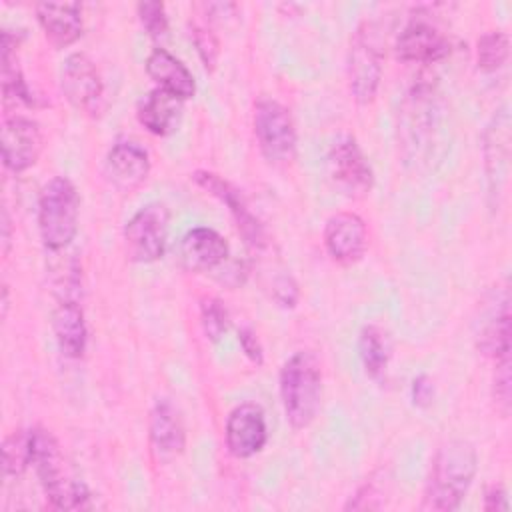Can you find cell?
<instances>
[{
  "mask_svg": "<svg viewBox=\"0 0 512 512\" xmlns=\"http://www.w3.org/2000/svg\"><path fill=\"white\" fill-rule=\"evenodd\" d=\"M272 290H274V300L284 308H292L298 300V288L290 276H280L274 282Z\"/></svg>",
  "mask_w": 512,
  "mask_h": 512,
  "instance_id": "32",
  "label": "cell"
},
{
  "mask_svg": "<svg viewBox=\"0 0 512 512\" xmlns=\"http://www.w3.org/2000/svg\"><path fill=\"white\" fill-rule=\"evenodd\" d=\"M36 18L56 48L70 46L82 36V12L76 2H40L36 4Z\"/></svg>",
  "mask_w": 512,
  "mask_h": 512,
  "instance_id": "18",
  "label": "cell"
},
{
  "mask_svg": "<svg viewBox=\"0 0 512 512\" xmlns=\"http://www.w3.org/2000/svg\"><path fill=\"white\" fill-rule=\"evenodd\" d=\"M382 42L372 22H362L350 40L348 78L350 90L358 104H370L382 78Z\"/></svg>",
  "mask_w": 512,
  "mask_h": 512,
  "instance_id": "5",
  "label": "cell"
},
{
  "mask_svg": "<svg viewBox=\"0 0 512 512\" xmlns=\"http://www.w3.org/2000/svg\"><path fill=\"white\" fill-rule=\"evenodd\" d=\"M200 318H202V328H204L206 338H210L212 342L220 340L228 328V312H226L224 304L218 298L202 300Z\"/></svg>",
  "mask_w": 512,
  "mask_h": 512,
  "instance_id": "28",
  "label": "cell"
},
{
  "mask_svg": "<svg viewBox=\"0 0 512 512\" xmlns=\"http://www.w3.org/2000/svg\"><path fill=\"white\" fill-rule=\"evenodd\" d=\"M254 134L264 158L272 164H288L296 156V128L286 106L262 98L254 106Z\"/></svg>",
  "mask_w": 512,
  "mask_h": 512,
  "instance_id": "6",
  "label": "cell"
},
{
  "mask_svg": "<svg viewBox=\"0 0 512 512\" xmlns=\"http://www.w3.org/2000/svg\"><path fill=\"white\" fill-rule=\"evenodd\" d=\"M224 436L232 456L250 458L258 454L268 440L266 418L262 408L252 402L236 406L226 418Z\"/></svg>",
  "mask_w": 512,
  "mask_h": 512,
  "instance_id": "13",
  "label": "cell"
},
{
  "mask_svg": "<svg viewBox=\"0 0 512 512\" xmlns=\"http://www.w3.org/2000/svg\"><path fill=\"white\" fill-rule=\"evenodd\" d=\"M6 312H8V288L4 286L2 288V316H6Z\"/></svg>",
  "mask_w": 512,
  "mask_h": 512,
  "instance_id": "37",
  "label": "cell"
},
{
  "mask_svg": "<svg viewBox=\"0 0 512 512\" xmlns=\"http://www.w3.org/2000/svg\"><path fill=\"white\" fill-rule=\"evenodd\" d=\"M476 46H478L476 60H478L480 70L494 72L506 64L508 52H510V38L506 32H502V30L486 32L478 38Z\"/></svg>",
  "mask_w": 512,
  "mask_h": 512,
  "instance_id": "27",
  "label": "cell"
},
{
  "mask_svg": "<svg viewBox=\"0 0 512 512\" xmlns=\"http://www.w3.org/2000/svg\"><path fill=\"white\" fill-rule=\"evenodd\" d=\"M136 10H138V18H140L144 30L152 38H160L166 34L168 16H166V8L162 2H140L136 6Z\"/></svg>",
  "mask_w": 512,
  "mask_h": 512,
  "instance_id": "29",
  "label": "cell"
},
{
  "mask_svg": "<svg viewBox=\"0 0 512 512\" xmlns=\"http://www.w3.org/2000/svg\"><path fill=\"white\" fill-rule=\"evenodd\" d=\"M32 466L40 478L46 498L60 510L90 508V492L68 476L56 438L42 428H32Z\"/></svg>",
  "mask_w": 512,
  "mask_h": 512,
  "instance_id": "2",
  "label": "cell"
},
{
  "mask_svg": "<svg viewBox=\"0 0 512 512\" xmlns=\"http://www.w3.org/2000/svg\"><path fill=\"white\" fill-rule=\"evenodd\" d=\"M510 168V114L502 106L484 132V170L488 182V194L496 204L502 194Z\"/></svg>",
  "mask_w": 512,
  "mask_h": 512,
  "instance_id": "12",
  "label": "cell"
},
{
  "mask_svg": "<svg viewBox=\"0 0 512 512\" xmlns=\"http://www.w3.org/2000/svg\"><path fill=\"white\" fill-rule=\"evenodd\" d=\"M450 54V40L430 22L412 20L396 40V56L404 62L432 64Z\"/></svg>",
  "mask_w": 512,
  "mask_h": 512,
  "instance_id": "15",
  "label": "cell"
},
{
  "mask_svg": "<svg viewBox=\"0 0 512 512\" xmlns=\"http://www.w3.org/2000/svg\"><path fill=\"white\" fill-rule=\"evenodd\" d=\"M228 256V242L212 228L198 226L184 234L180 260L192 272H206L220 266Z\"/></svg>",
  "mask_w": 512,
  "mask_h": 512,
  "instance_id": "19",
  "label": "cell"
},
{
  "mask_svg": "<svg viewBox=\"0 0 512 512\" xmlns=\"http://www.w3.org/2000/svg\"><path fill=\"white\" fill-rule=\"evenodd\" d=\"M182 104L184 100H180L178 96L162 90V88H154L148 96H144L138 104V122L152 134L156 136H168L172 134L182 118Z\"/></svg>",
  "mask_w": 512,
  "mask_h": 512,
  "instance_id": "21",
  "label": "cell"
},
{
  "mask_svg": "<svg viewBox=\"0 0 512 512\" xmlns=\"http://www.w3.org/2000/svg\"><path fill=\"white\" fill-rule=\"evenodd\" d=\"M238 340H240V346H242L244 354H246L254 364H262L264 354H262V344H260V340L256 338V334H254L250 328H242L240 334H238Z\"/></svg>",
  "mask_w": 512,
  "mask_h": 512,
  "instance_id": "34",
  "label": "cell"
},
{
  "mask_svg": "<svg viewBox=\"0 0 512 512\" xmlns=\"http://www.w3.org/2000/svg\"><path fill=\"white\" fill-rule=\"evenodd\" d=\"M324 246L330 258L340 264L358 262L368 248L364 220L354 212H338L330 216L324 228Z\"/></svg>",
  "mask_w": 512,
  "mask_h": 512,
  "instance_id": "14",
  "label": "cell"
},
{
  "mask_svg": "<svg viewBox=\"0 0 512 512\" xmlns=\"http://www.w3.org/2000/svg\"><path fill=\"white\" fill-rule=\"evenodd\" d=\"M358 354H360L364 372L374 380L382 378L390 358L386 334L378 326H364L358 336Z\"/></svg>",
  "mask_w": 512,
  "mask_h": 512,
  "instance_id": "25",
  "label": "cell"
},
{
  "mask_svg": "<svg viewBox=\"0 0 512 512\" xmlns=\"http://www.w3.org/2000/svg\"><path fill=\"white\" fill-rule=\"evenodd\" d=\"M328 174L348 198H364L374 184L372 168L352 136L338 138L328 152Z\"/></svg>",
  "mask_w": 512,
  "mask_h": 512,
  "instance_id": "9",
  "label": "cell"
},
{
  "mask_svg": "<svg viewBox=\"0 0 512 512\" xmlns=\"http://www.w3.org/2000/svg\"><path fill=\"white\" fill-rule=\"evenodd\" d=\"M478 468L476 448L468 440H450L442 444L430 464L424 488V510H456L472 486Z\"/></svg>",
  "mask_w": 512,
  "mask_h": 512,
  "instance_id": "1",
  "label": "cell"
},
{
  "mask_svg": "<svg viewBox=\"0 0 512 512\" xmlns=\"http://www.w3.org/2000/svg\"><path fill=\"white\" fill-rule=\"evenodd\" d=\"M494 398H496V404L500 406L502 414H508V408H510V356L496 360Z\"/></svg>",
  "mask_w": 512,
  "mask_h": 512,
  "instance_id": "30",
  "label": "cell"
},
{
  "mask_svg": "<svg viewBox=\"0 0 512 512\" xmlns=\"http://www.w3.org/2000/svg\"><path fill=\"white\" fill-rule=\"evenodd\" d=\"M192 38H194L196 50H198L206 70H212L216 66V58H218V40H216V36L210 30H206L204 26H194Z\"/></svg>",
  "mask_w": 512,
  "mask_h": 512,
  "instance_id": "31",
  "label": "cell"
},
{
  "mask_svg": "<svg viewBox=\"0 0 512 512\" xmlns=\"http://www.w3.org/2000/svg\"><path fill=\"white\" fill-rule=\"evenodd\" d=\"M2 244H4V252H6L8 244H10V218H8L6 208L2 210Z\"/></svg>",
  "mask_w": 512,
  "mask_h": 512,
  "instance_id": "36",
  "label": "cell"
},
{
  "mask_svg": "<svg viewBox=\"0 0 512 512\" xmlns=\"http://www.w3.org/2000/svg\"><path fill=\"white\" fill-rule=\"evenodd\" d=\"M496 304V302H494ZM510 298L508 292L502 296V302L490 308L488 318L482 322L478 332V348L492 356L494 360L510 356Z\"/></svg>",
  "mask_w": 512,
  "mask_h": 512,
  "instance_id": "24",
  "label": "cell"
},
{
  "mask_svg": "<svg viewBox=\"0 0 512 512\" xmlns=\"http://www.w3.org/2000/svg\"><path fill=\"white\" fill-rule=\"evenodd\" d=\"M60 86L66 100L86 116H100L104 110V84L92 58L84 52L70 54L60 70Z\"/></svg>",
  "mask_w": 512,
  "mask_h": 512,
  "instance_id": "8",
  "label": "cell"
},
{
  "mask_svg": "<svg viewBox=\"0 0 512 512\" xmlns=\"http://www.w3.org/2000/svg\"><path fill=\"white\" fill-rule=\"evenodd\" d=\"M434 400V384L426 374H420L412 382V402L418 408H428Z\"/></svg>",
  "mask_w": 512,
  "mask_h": 512,
  "instance_id": "33",
  "label": "cell"
},
{
  "mask_svg": "<svg viewBox=\"0 0 512 512\" xmlns=\"http://www.w3.org/2000/svg\"><path fill=\"white\" fill-rule=\"evenodd\" d=\"M108 182L120 192H132L142 186L150 174V156L136 142H116L104 162Z\"/></svg>",
  "mask_w": 512,
  "mask_h": 512,
  "instance_id": "17",
  "label": "cell"
},
{
  "mask_svg": "<svg viewBox=\"0 0 512 512\" xmlns=\"http://www.w3.org/2000/svg\"><path fill=\"white\" fill-rule=\"evenodd\" d=\"M322 396V374L314 354L296 352L280 370V398L286 420L292 428L302 430L310 426Z\"/></svg>",
  "mask_w": 512,
  "mask_h": 512,
  "instance_id": "3",
  "label": "cell"
},
{
  "mask_svg": "<svg viewBox=\"0 0 512 512\" xmlns=\"http://www.w3.org/2000/svg\"><path fill=\"white\" fill-rule=\"evenodd\" d=\"M52 326L60 352L68 358H80L88 342V330L82 308L74 300L60 302L54 310Z\"/></svg>",
  "mask_w": 512,
  "mask_h": 512,
  "instance_id": "22",
  "label": "cell"
},
{
  "mask_svg": "<svg viewBox=\"0 0 512 512\" xmlns=\"http://www.w3.org/2000/svg\"><path fill=\"white\" fill-rule=\"evenodd\" d=\"M2 464L6 476H20L32 464V430H16L4 438Z\"/></svg>",
  "mask_w": 512,
  "mask_h": 512,
  "instance_id": "26",
  "label": "cell"
},
{
  "mask_svg": "<svg viewBox=\"0 0 512 512\" xmlns=\"http://www.w3.org/2000/svg\"><path fill=\"white\" fill-rule=\"evenodd\" d=\"M146 72L158 84V88L188 100L196 92V82L192 72L168 50L154 48L146 58Z\"/></svg>",
  "mask_w": 512,
  "mask_h": 512,
  "instance_id": "20",
  "label": "cell"
},
{
  "mask_svg": "<svg viewBox=\"0 0 512 512\" xmlns=\"http://www.w3.org/2000/svg\"><path fill=\"white\" fill-rule=\"evenodd\" d=\"M168 208L162 202L142 206L124 226L126 254L134 262H154L166 250Z\"/></svg>",
  "mask_w": 512,
  "mask_h": 512,
  "instance_id": "7",
  "label": "cell"
},
{
  "mask_svg": "<svg viewBox=\"0 0 512 512\" xmlns=\"http://www.w3.org/2000/svg\"><path fill=\"white\" fill-rule=\"evenodd\" d=\"M42 130L26 116H10L2 124V160L12 172H24L36 164L42 152Z\"/></svg>",
  "mask_w": 512,
  "mask_h": 512,
  "instance_id": "10",
  "label": "cell"
},
{
  "mask_svg": "<svg viewBox=\"0 0 512 512\" xmlns=\"http://www.w3.org/2000/svg\"><path fill=\"white\" fill-rule=\"evenodd\" d=\"M192 180L204 188L208 194L216 196L220 202H224L230 210V214L236 220V226L240 230V234L244 236V240L254 246V248H262L266 244V234L262 224L258 222V218L252 214V210L248 208L244 196L240 194L238 188H234L228 180L220 178L214 172L208 170H196L192 174Z\"/></svg>",
  "mask_w": 512,
  "mask_h": 512,
  "instance_id": "11",
  "label": "cell"
},
{
  "mask_svg": "<svg viewBox=\"0 0 512 512\" xmlns=\"http://www.w3.org/2000/svg\"><path fill=\"white\" fill-rule=\"evenodd\" d=\"M80 198L76 186L64 178L48 180L38 198V230L48 250L66 248L78 232Z\"/></svg>",
  "mask_w": 512,
  "mask_h": 512,
  "instance_id": "4",
  "label": "cell"
},
{
  "mask_svg": "<svg viewBox=\"0 0 512 512\" xmlns=\"http://www.w3.org/2000/svg\"><path fill=\"white\" fill-rule=\"evenodd\" d=\"M510 506H508V496H506V490L500 486V484H494L488 488L486 496H484V510L488 512H506Z\"/></svg>",
  "mask_w": 512,
  "mask_h": 512,
  "instance_id": "35",
  "label": "cell"
},
{
  "mask_svg": "<svg viewBox=\"0 0 512 512\" xmlns=\"http://www.w3.org/2000/svg\"><path fill=\"white\" fill-rule=\"evenodd\" d=\"M434 92L430 84L420 82L412 88L404 102V122H402V136L404 146L410 150V158L418 156L426 146V138L432 134V126L436 124V104Z\"/></svg>",
  "mask_w": 512,
  "mask_h": 512,
  "instance_id": "16",
  "label": "cell"
},
{
  "mask_svg": "<svg viewBox=\"0 0 512 512\" xmlns=\"http://www.w3.org/2000/svg\"><path fill=\"white\" fill-rule=\"evenodd\" d=\"M150 438L162 454H180L186 444L182 418L172 402L158 400L150 412Z\"/></svg>",
  "mask_w": 512,
  "mask_h": 512,
  "instance_id": "23",
  "label": "cell"
}]
</instances>
